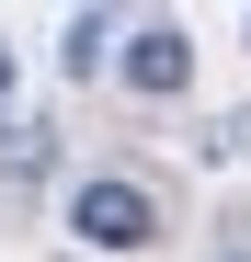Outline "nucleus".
I'll return each mask as SVG.
<instances>
[{
  "label": "nucleus",
  "mask_w": 251,
  "mask_h": 262,
  "mask_svg": "<svg viewBox=\"0 0 251 262\" xmlns=\"http://www.w3.org/2000/svg\"><path fill=\"white\" fill-rule=\"evenodd\" d=\"M69 228L92 239V251H149V239H160V205H149V183L103 171V183H80V194H69Z\"/></svg>",
  "instance_id": "obj_1"
},
{
  "label": "nucleus",
  "mask_w": 251,
  "mask_h": 262,
  "mask_svg": "<svg viewBox=\"0 0 251 262\" xmlns=\"http://www.w3.org/2000/svg\"><path fill=\"white\" fill-rule=\"evenodd\" d=\"M183 69H194V46H183L172 23H149L137 46H126V80H137V92H183Z\"/></svg>",
  "instance_id": "obj_2"
},
{
  "label": "nucleus",
  "mask_w": 251,
  "mask_h": 262,
  "mask_svg": "<svg viewBox=\"0 0 251 262\" xmlns=\"http://www.w3.org/2000/svg\"><path fill=\"white\" fill-rule=\"evenodd\" d=\"M103 46H114V23H103V12H80V23H69V80H92Z\"/></svg>",
  "instance_id": "obj_3"
},
{
  "label": "nucleus",
  "mask_w": 251,
  "mask_h": 262,
  "mask_svg": "<svg viewBox=\"0 0 251 262\" xmlns=\"http://www.w3.org/2000/svg\"><path fill=\"white\" fill-rule=\"evenodd\" d=\"M0 114H12V46H0Z\"/></svg>",
  "instance_id": "obj_4"
},
{
  "label": "nucleus",
  "mask_w": 251,
  "mask_h": 262,
  "mask_svg": "<svg viewBox=\"0 0 251 262\" xmlns=\"http://www.w3.org/2000/svg\"><path fill=\"white\" fill-rule=\"evenodd\" d=\"M217 262H251V251H217Z\"/></svg>",
  "instance_id": "obj_5"
}]
</instances>
